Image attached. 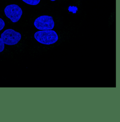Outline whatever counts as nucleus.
<instances>
[{"label": "nucleus", "instance_id": "0eeeda50", "mask_svg": "<svg viewBox=\"0 0 120 122\" xmlns=\"http://www.w3.org/2000/svg\"><path fill=\"white\" fill-rule=\"evenodd\" d=\"M5 25V23L3 19L0 18V31L2 30Z\"/></svg>", "mask_w": 120, "mask_h": 122}, {"label": "nucleus", "instance_id": "20e7f679", "mask_svg": "<svg viewBox=\"0 0 120 122\" xmlns=\"http://www.w3.org/2000/svg\"><path fill=\"white\" fill-rule=\"evenodd\" d=\"M4 12L6 16L14 23L17 22L21 19L23 14L21 8L16 4L7 6L4 9Z\"/></svg>", "mask_w": 120, "mask_h": 122}, {"label": "nucleus", "instance_id": "f257e3e1", "mask_svg": "<svg viewBox=\"0 0 120 122\" xmlns=\"http://www.w3.org/2000/svg\"><path fill=\"white\" fill-rule=\"evenodd\" d=\"M34 36L38 42L47 45L53 44L59 39L58 35L56 32L51 30L38 31L35 33Z\"/></svg>", "mask_w": 120, "mask_h": 122}, {"label": "nucleus", "instance_id": "f03ea898", "mask_svg": "<svg viewBox=\"0 0 120 122\" xmlns=\"http://www.w3.org/2000/svg\"><path fill=\"white\" fill-rule=\"evenodd\" d=\"M1 38L5 44L9 45H15L21 40V35L12 29H8L1 34Z\"/></svg>", "mask_w": 120, "mask_h": 122}, {"label": "nucleus", "instance_id": "6e6552de", "mask_svg": "<svg viewBox=\"0 0 120 122\" xmlns=\"http://www.w3.org/2000/svg\"><path fill=\"white\" fill-rule=\"evenodd\" d=\"M50 0L51 1H55L56 0Z\"/></svg>", "mask_w": 120, "mask_h": 122}, {"label": "nucleus", "instance_id": "7ed1b4c3", "mask_svg": "<svg viewBox=\"0 0 120 122\" xmlns=\"http://www.w3.org/2000/svg\"><path fill=\"white\" fill-rule=\"evenodd\" d=\"M34 25L38 30H47L53 29L55 23L52 16L43 15L37 18L34 21Z\"/></svg>", "mask_w": 120, "mask_h": 122}, {"label": "nucleus", "instance_id": "39448f33", "mask_svg": "<svg viewBox=\"0 0 120 122\" xmlns=\"http://www.w3.org/2000/svg\"><path fill=\"white\" fill-rule=\"evenodd\" d=\"M23 1L29 5H36L40 3V0H22Z\"/></svg>", "mask_w": 120, "mask_h": 122}, {"label": "nucleus", "instance_id": "423d86ee", "mask_svg": "<svg viewBox=\"0 0 120 122\" xmlns=\"http://www.w3.org/2000/svg\"><path fill=\"white\" fill-rule=\"evenodd\" d=\"M5 47V44L4 43L1 38H0V52L3 51Z\"/></svg>", "mask_w": 120, "mask_h": 122}]
</instances>
